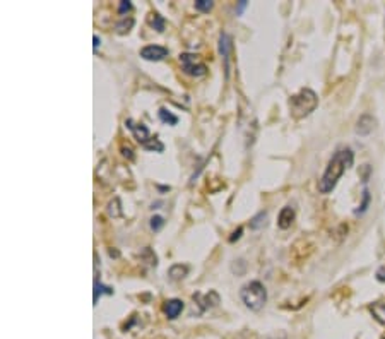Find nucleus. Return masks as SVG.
<instances>
[{
	"label": "nucleus",
	"mask_w": 385,
	"mask_h": 339,
	"mask_svg": "<svg viewBox=\"0 0 385 339\" xmlns=\"http://www.w3.org/2000/svg\"><path fill=\"white\" fill-rule=\"evenodd\" d=\"M229 48H232V41H229V36L226 33H221L220 36V52L222 55V60H225V69H226V75H228V60H229Z\"/></svg>",
	"instance_id": "11"
},
{
	"label": "nucleus",
	"mask_w": 385,
	"mask_h": 339,
	"mask_svg": "<svg viewBox=\"0 0 385 339\" xmlns=\"http://www.w3.org/2000/svg\"><path fill=\"white\" fill-rule=\"evenodd\" d=\"M373 129H375V119H373L372 115L365 113V115H361L360 119H358V122H356V134L368 135L370 132H372Z\"/></svg>",
	"instance_id": "10"
},
{
	"label": "nucleus",
	"mask_w": 385,
	"mask_h": 339,
	"mask_svg": "<svg viewBox=\"0 0 385 339\" xmlns=\"http://www.w3.org/2000/svg\"><path fill=\"white\" fill-rule=\"evenodd\" d=\"M188 274V267L183 266V264H175V266H172L168 269V276L172 278L173 281H180L183 280L185 276Z\"/></svg>",
	"instance_id": "13"
},
{
	"label": "nucleus",
	"mask_w": 385,
	"mask_h": 339,
	"mask_svg": "<svg viewBox=\"0 0 385 339\" xmlns=\"http://www.w3.org/2000/svg\"><path fill=\"white\" fill-rule=\"evenodd\" d=\"M384 339H385V338H384Z\"/></svg>",
	"instance_id": "29"
},
{
	"label": "nucleus",
	"mask_w": 385,
	"mask_h": 339,
	"mask_svg": "<svg viewBox=\"0 0 385 339\" xmlns=\"http://www.w3.org/2000/svg\"><path fill=\"white\" fill-rule=\"evenodd\" d=\"M165 226V220L161 216H153L151 218V229L153 232H160L161 228Z\"/></svg>",
	"instance_id": "21"
},
{
	"label": "nucleus",
	"mask_w": 385,
	"mask_h": 339,
	"mask_svg": "<svg viewBox=\"0 0 385 339\" xmlns=\"http://www.w3.org/2000/svg\"><path fill=\"white\" fill-rule=\"evenodd\" d=\"M240 299L245 303V307L250 308V310H254V312H259L267 301L266 286H264L260 281L247 282V285L241 288Z\"/></svg>",
	"instance_id": "3"
},
{
	"label": "nucleus",
	"mask_w": 385,
	"mask_h": 339,
	"mask_svg": "<svg viewBox=\"0 0 385 339\" xmlns=\"http://www.w3.org/2000/svg\"><path fill=\"white\" fill-rule=\"evenodd\" d=\"M103 293H107V295H112L113 289L112 288H107V286L101 285L100 281L94 280V305L98 303V299H100V296L103 295Z\"/></svg>",
	"instance_id": "17"
},
{
	"label": "nucleus",
	"mask_w": 385,
	"mask_h": 339,
	"mask_svg": "<svg viewBox=\"0 0 385 339\" xmlns=\"http://www.w3.org/2000/svg\"><path fill=\"white\" fill-rule=\"evenodd\" d=\"M354 154L351 149H339L335 151L334 156L331 158L327 163L326 172H324L322 179L319 180V192L320 194H331L334 190L341 176L345 175L346 170L353 167Z\"/></svg>",
	"instance_id": "1"
},
{
	"label": "nucleus",
	"mask_w": 385,
	"mask_h": 339,
	"mask_svg": "<svg viewBox=\"0 0 385 339\" xmlns=\"http://www.w3.org/2000/svg\"><path fill=\"white\" fill-rule=\"evenodd\" d=\"M126 126L128 127V129H130L132 134H134V137L137 139V142L139 144H147V142L151 141V135H149V130H147V127L146 126H142V123H135L134 120L132 119H128L126 120Z\"/></svg>",
	"instance_id": "6"
},
{
	"label": "nucleus",
	"mask_w": 385,
	"mask_h": 339,
	"mask_svg": "<svg viewBox=\"0 0 385 339\" xmlns=\"http://www.w3.org/2000/svg\"><path fill=\"white\" fill-rule=\"evenodd\" d=\"M158 116H160L161 122L168 123V126H176V123H179V116L173 115V113L169 110H166V108H160V112H158Z\"/></svg>",
	"instance_id": "15"
},
{
	"label": "nucleus",
	"mask_w": 385,
	"mask_h": 339,
	"mask_svg": "<svg viewBox=\"0 0 385 339\" xmlns=\"http://www.w3.org/2000/svg\"><path fill=\"white\" fill-rule=\"evenodd\" d=\"M180 62H182L183 73L192 75V77H201V75L207 73V66L197 59V55L182 54L180 55Z\"/></svg>",
	"instance_id": "4"
},
{
	"label": "nucleus",
	"mask_w": 385,
	"mask_h": 339,
	"mask_svg": "<svg viewBox=\"0 0 385 339\" xmlns=\"http://www.w3.org/2000/svg\"><path fill=\"white\" fill-rule=\"evenodd\" d=\"M213 7L214 2H211V0H197V2H195V9L201 10V13H209Z\"/></svg>",
	"instance_id": "20"
},
{
	"label": "nucleus",
	"mask_w": 385,
	"mask_h": 339,
	"mask_svg": "<svg viewBox=\"0 0 385 339\" xmlns=\"http://www.w3.org/2000/svg\"><path fill=\"white\" fill-rule=\"evenodd\" d=\"M147 22H149L151 28L156 29L158 33H163L165 31L166 21H165V17L160 16V14H158V13H151L149 16H147Z\"/></svg>",
	"instance_id": "14"
},
{
	"label": "nucleus",
	"mask_w": 385,
	"mask_h": 339,
	"mask_svg": "<svg viewBox=\"0 0 385 339\" xmlns=\"http://www.w3.org/2000/svg\"><path fill=\"white\" fill-rule=\"evenodd\" d=\"M120 151H122L123 158H127V160H134V151H132V148L128 144L120 146Z\"/></svg>",
	"instance_id": "24"
},
{
	"label": "nucleus",
	"mask_w": 385,
	"mask_h": 339,
	"mask_svg": "<svg viewBox=\"0 0 385 339\" xmlns=\"http://www.w3.org/2000/svg\"><path fill=\"white\" fill-rule=\"evenodd\" d=\"M93 41H94V45H93V50H94V52H98V47H100V43H101L100 38H98V35H94V36H93Z\"/></svg>",
	"instance_id": "27"
},
{
	"label": "nucleus",
	"mask_w": 385,
	"mask_h": 339,
	"mask_svg": "<svg viewBox=\"0 0 385 339\" xmlns=\"http://www.w3.org/2000/svg\"><path fill=\"white\" fill-rule=\"evenodd\" d=\"M245 7H247V2H240V6H239V9H236V13H241V10L245 9Z\"/></svg>",
	"instance_id": "28"
},
{
	"label": "nucleus",
	"mask_w": 385,
	"mask_h": 339,
	"mask_svg": "<svg viewBox=\"0 0 385 339\" xmlns=\"http://www.w3.org/2000/svg\"><path fill=\"white\" fill-rule=\"evenodd\" d=\"M241 233H243V228H241V226H239V229H235V232L232 233V236H229V242H235V240H239L240 236H241Z\"/></svg>",
	"instance_id": "25"
},
{
	"label": "nucleus",
	"mask_w": 385,
	"mask_h": 339,
	"mask_svg": "<svg viewBox=\"0 0 385 339\" xmlns=\"http://www.w3.org/2000/svg\"><path fill=\"white\" fill-rule=\"evenodd\" d=\"M141 56L149 62H160L168 56V48L161 47V45H147L141 50Z\"/></svg>",
	"instance_id": "5"
},
{
	"label": "nucleus",
	"mask_w": 385,
	"mask_h": 339,
	"mask_svg": "<svg viewBox=\"0 0 385 339\" xmlns=\"http://www.w3.org/2000/svg\"><path fill=\"white\" fill-rule=\"evenodd\" d=\"M194 300L201 305L202 310H207V308H213L220 303V295H218L216 292H209L206 293V295H202V293H195Z\"/></svg>",
	"instance_id": "8"
},
{
	"label": "nucleus",
	"mask_w": 385,
	"mask_h": 339,
	"mask_svg": "<svg viewBox=\"0 0 385 339\" xmlns=\"http://www.w3.org/2000/svg\"><path fill=\"white\" fill-rule=\"evenodd\" d=\"M377 280L380 282H385V266H382L379 271H377Z\"/></svg>",
	"instance_id": "26"
},
{
	"label": "nucleus",
	"mask_w": 385,
	"mask_h": 339,
	"mask_svg": "<svg viewBox=\"0 0 385 339\" xmlns=\"http://www.w3.org/2000/svg\"><path fill=\"white\" fill-rule=\"evenodd\" d=\"M142 148H144V149H147V151H156V153H161V151H163V149H165V146H163V144H161V142H160V141H158V139H156V137H154V139H151V141H149V142H147V144H144V146H142Z\"/></svg>",
	"instance_id": "19"
},
{
	"label": "nucleus",
	"mask_w": 385,
	"mask_h": 339,
	"mask_svg": "<svg viewBox=\"0 0 385 339\" xmlns=\"http://www.w3.org/2000/svg\"><path fill=\"white\" fill-rule=\"evenodd\" d=\"M266 220H267V213H266V211H260V213L257 214V216L252 218L250 228L252 229L262 228V226H266Z\"/></svg>",
	"instance_id": "18"
},
{
	"label": "nucleus",
	"mask_w": 385,
	"mask_h": 339,
	"mask_svg": "<svg viewBox=\"0 0 385 339\" xmlns=\"http://www.w3.org/2000/svg\"><path fill=\"white\" fill-rule=\"evenodd\" d=\"M294 216H296V214H294V209L292 206L282 207L281 213H279V216H278V226H279V228H281V229L292 228V225L294 223Z\"/></svg>",
	"instance_id": "9"
},
{
	"label": "nucleus",
	"mask_w": 385,
	"mask_h": 339,
	"mask_svg": "<svg viewBox=\"0 0 385 339\" xmlns=\"http://www.w3.org/2000/svg\"><path fill=\"white\" fill-rule=\"evenodd\" d=\"M132 10V3L128 2V0H122V2L119 3V14L120 16H126L127 13H130Z\"/></svg>",
	"instance_id": "23"
},
{
	"label": "nucleus",
	"mask_w": 385,
	"mask_h": 339,
	"mask_svg": "<svg viewBox=\"0 0 385 339\" xmlns=\"http://www.w3.org/2000/svg\"><path fill=\"white\" fill-rule=\"evenodd\" d=\"M368 310L377 322L385 326V301H375V303L370 305Z\"/></svg>",
	"instance_id": "12"
},
{
	"label": "nucleus",
	"mask_w": 385,
	"mask_h": 339,
	"mask_svg": "<svg viewBox=\"0 0 385 339\" xmlns=\"http://www.w3.org/2000/svg\"><path fill=\"white\" fill-rule=\"evenodd\" d=\"M182 310H183V301L179 300V299L166 300L165 303H163V314L169 320L179 317V315L182 314Z\"/></svg>",
	"instance_id": "7"
},
{
	"label": "nucleus",
	"mask_w": 385,
	"mask_h": 339,
	"mask_svg": "<svg viewBox=\"0 0 385 339\" xmlns=\"http://www.w3.org/2000/svg\"><path fill=\"white\" fill-rule=\"evenodd\" d=\"M368 204H370V192L365 190L363 192V202H361V204H360V209H356V211H354V213H356V214L365 213V211L368 209Z\"/></svg>",
	"instance_id": "22"
},
{
	"label": "nucleus",
	"mask_w": 385,
	"mask_h": 339,
	"mask_svg": "<svg viewBox=\"0 0 385 339\" xmlns=\"http://www.w3.org/2000/svg\"><path fill=\"white\" fill-rule=\"evenodd\" d=\"M288 107L289 115H292L293 119H305V116L310 115V113L315 112V108L319 107V96H317L315 91H312L310 88H303L289 98Z\"/></svg>",
	"instance_id": "2"
},
{
	"label": "nucleus",
	"mask_w": 385,
	"mask_h": 339,
	"mask_svg": "<svg viewBox=\"0 0 385 339\" xmlns=\"http://www.w3.org/2000/svg\"><path fill=\"white\" fill-rule=\"evenodd\" d=\"M134 17H123L122 21L120 22H116V33H119V35H126V33H128L132 29V26H134Z\"/></svg>",
	"instance_id": "16"
}]
</instances>
